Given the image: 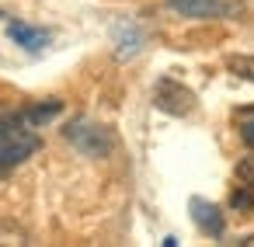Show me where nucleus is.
Segmentation results:
<instances>
[{
    "label": "nucleus",
    "mask_w": 254,
    "mask_h": 247,
    "mask_svg": "<svg viewBox=\"0 0 254 247\" xmlns=\"http://www.w3.org/2000/svg\"><path fill=\"white\" fill-rule=\"evenodd\" d=\"M191 219H195V226L202 230V233H209V237H223V212H219V205H212V202H205V198H191Z\"/></svg>",
    "instance_id": "5"
},
{
    "label": "nucleus",
    "mask_w": 254,
    "mask_h": 247,
    "mask_svg": "<svg viewBox=\"0 0 254 247\" xmlns=\"http://www.w3.org/2000/svg\"><path fill=\"white\" fill-rule=\"evenodd\" d=\"M226 66H230L237 77H244V80H251V84H254V60H251V56H230V60H226Z\"/></svg>",
    "instance_id": "10"
},
{
    "label": "nucleus",
    "mask_w": 254,
    "mask_h": 247,
    "mask_svg": "<svg viewBox=\"0 0 254 247\" xmlns=\"http://www.w3.org/2000/svg\"><path fill=\"white\" fill-rule=\"evenodd\" d=\"M240 139H244L247 150H254V122H244L240 125Z\"/></svg>",
    "instance_id": "12"
},
{
    "label": "nucleus",
    "mask_w": 254,
    "mask_h": 247,
    "mask_svg": "<svg viewBox=\"0 0 254 247\" xmlns=\"http://www.w3.org/2000/svg\"><path fill=\"white\" fill-rule=\"evenodd\" d=\"M237 178H240V185H254V157H244L237 164Z\"/></svg>",
    "instance_id": "11"
},
{
    "label": "nucleus",
    "mask_w": 254,
    "mask_h": 247,
    "mask_svg": "<svg viewBox=\"0 0 254 247\" xmlns=\"http://www.w3.org/2000/svg\"><path fill=\"white\" fill-rule=\"evenodd\" d=\"M42 146L35 125H28L21 119V112H0V174L14 171L18 164H25L35 150Z\"/></svg>",
    "instance_id": "1"
},
{
    "label": "nucleus",
    "mask_w": 254,
    "mask_h": 247,
    "mask_svg": "<svg viewBox=\"0 0 254 247\" xmlns=\"http://www.w3.org/2000/svg\"><path fill=\"white\" fill-rule=\"evenodd\" d=\"M60 112H63V105H60V101H46V105H35V108H25V112H21V119H25L28 125H35V129H39V125H46L49 119H56Z\"/></svg>",
    "instance_id": "8"
},
{
    "label": "nucleus",
    "mask_w": 254,
    "mask_h": 247,
    "mask_svg": "<svg viewBox=\"0 0 254 247\" xmlns=\"http://www.w3.org/2000/svg\"><path fill=\"white\" fill-rule=\"evenodd\" d=\"M240 244H244V247H254V237H244Z\"/></svg>",
    "instance_id": "13"
},
{
    "label": "nucleus",
    "mask_w": 254,
    "mask_h": 247,
    "mask_svg": "<svg viewBox=\"0 0 254 247\" xmlns=\"http://www.w3.org/2000/svg\"><path fill=\"white\" fill-rule=\"evenodd\" d=\"M164 7L171 14L191 18V21H219V18L237 14V4H230V0H167Z\"/></svg>",
    "instance_id": "3"
},
{
    "label": "nucleus",
    "mask_w": 254,
    "mask_h": 247,
    "mask_svg": "<svg viewBox=\"0 0 254 247\" xmlns=\"http://www.w3.org/2000/svg\"><path fill=\"white\" fill-rule=\"evenodd\" d=\"M63 136H66V143L70 146H77L84 157H108L112 153V146H115V136H112V129L108 125H101V122H94V119H73V122H66V129H63Z\"/></svg>",
    "instance_id": "2"
},
{
    "label": "nucleus",
    "mask_w": 254,
    "mask_h": 247,
    "mask_svg": "<svg viewBox=\"0 0 254 247\" xmlns=\"http://www.w3.org/2000/svg\"><path fill=\"white\" fill-rule=\"evenodd\" d=\"M230 205L244 216H254V185H240L233 195H230Z\"/></svg>",
    "instance_id": "9"
},
{
    "label": "nucleus",
    "mask_w": 254,
    "mask_h": 247,
    "mask_svg": "<svg viewBox=\"0 0 254 247\" xmlns=\"http://www.w3.org/2000/svg\"><path fill=\"white\" fill-rule=\"evenodd\" d=\"M7 35H11L21 49H28V53H42V49L49 46V32H46V28H32V25H25V21H11V25H7Z\"/></svg>",
    "instance_id": "6"
},
{
    "label": "nucleus",
    "mask_w": 254,
    "mask_h": 247,
    "mask_svg": "<svg viewBox=\"0 0 254 247\" xmlns=\"http://www.w3.org/2000/svg\"><path fill=\"white\" fill-rule=\"evenodd\" d=\"M153 105H157L160 112H167V115H188V112L195 108V94H191L181 80L164 77V80H157V87H153Z\"/></svg>",
    "instance_id": "4"
},
{
    "label": "nucleus",
    "mask_w": 254,
    "mask_h": 247,
    "mask_svg": "<svg viewBox=\"0 0 254 247\" xmlns=\"http://www.w3.org/2000/svg\"><path fill=\"white\" fill-rule=\"evenodd\" d=\"M115 56L119 60H129V56H136L139 53V46H143V32L136 28V25H119L115 28Z\"/></svg>",
    "instance_id": "7"
}]
</instances>
